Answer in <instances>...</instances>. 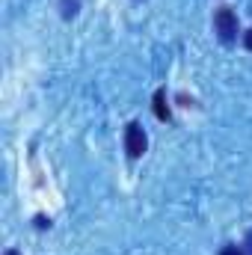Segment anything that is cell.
<instances>
[{
	"mask_svg": "<svg viewBox=\"0 0 252 255\" xmlns=\"http://www.w3.org/2000/svg\"><path fill=\"white\" fill-rule=\"evenodd\" d=\"M214 30H217V36H220V42L232 45V42L238 39V15H235L232 9H220V12L214 15Z\"/></svg>",
	"mask_w": 252,
	"mask_h": 255,
	"instance_id": "6da1fadb",
	"label": "cell"
},
{
	"mask_svg": "<svg viewBox=\"0 0 252 255\" xmlns=\"http://www.w3.org/2000/svg\"><path fill=\"white\" fill-rule=\"evenodd\" d=\"M145 145H148V139H145V130L139 122H130L125 128V151L127 157H142L145 154Z\"/></svg>",
	"mask_w": 252,
	"mask_h": 255,
	"instance_id": "7a4b0ae2",
	"label": "cell"
},
{
	"mask_svg": "<svg viewBox=\"0 0 252 255\" xmlns=\"http://www.w3.org/2000/svg\"><path fill=\"white\" fill-rule=\"evenodd\" d=\"M154 116L160 122H169V104H166V89H157L154 92Z\"/></svg>",
	"mask_w": 252,
	"mask_h": 255,
	"instance_id": "3957f363",
	"label": "cell"
},
{
	"mask_svg": "<svg viewBox=\"0 0 252 255\" xmlns=\"http://www.w3.org/2000/svg\"><path fill=\"white\" fill-rule=\"evenodd\" d=\"M63 15L65 18H74L77 15V0H63Z\"/></svg>",
	"mask_w": 252,
	"mask_h": 255,
	"instance_id": "277c9868",
	"label": "cell"
},
{
	"mask_svg": "<svg viewBox=\"0 0 252 255\" xmlns=\"http://www.w3.org/2000/svg\"><path fill=\"white\" fill-rule=\"evenodd\" d=\"M48 226H51L48 217H36V229H48Z\"/></svg>",
	"mask_w": 252,
	"mask_h": 255,
	"instance_id": "5b68a950",
	"label": "cell"
},
{
	"mask_svg": "<svg viewBox=\"0 0 252 255\" xmlns=\"http://www.w3.org/2000/svg\"><path fill=\"white\" fill-rule=\"evenodd\" d=\"M220 255H244V253H241L238 247H226V250H223V253H220Z\"/></svg>",
	"mask_w": 252,
	"mask_h": 255,
	"instance_id": "8992f818",
	"label": "cell"
},
{
	"mask_svg": "<svg viewBox=\"0 0 252 255\" xmlns=\"http://www.w3.org/2000/svg\"><path fill=\"white\" fill-rule=\"evenodd\" d=\"M244 45H247V51H252V30L244 36Z\"/></svg>",
	"mask_w": 252,
	"mask_h": 255,
	"instance_id": "52a82bcc",
	"label": "cell"
},
{
	"mask_svg": "<svg viewBox=\"0 0 252 255\" xmlns=\"http://www.w3.org/2000/svg\"><path fill=\"white\" fill-rule=\"evenodd\" d=\"M247 255H252V229H250V235H247Z\"/></svg>",
	"mask_w": 252,
	"mask_h": 255,
	"instance_id": "ba28073f",
	"label": "cell"
},
{
	"mask_svg": "<svg viewBox=\"0 0 252 255\" xmlns=\"http://www.w3.org/2000/svg\"><path fill=\"white\" fill-rule=\"evenodd\" d=\"M6 255H21L18 250H6Z\"/></svg>",
	"mask_w": 252,
	"mask_h": 255,
	"instance_id": "9c48e42d",
	"label": "cell"
}]
</instances>
